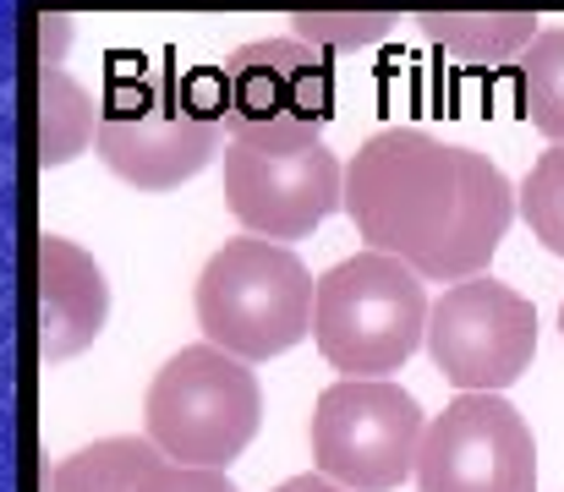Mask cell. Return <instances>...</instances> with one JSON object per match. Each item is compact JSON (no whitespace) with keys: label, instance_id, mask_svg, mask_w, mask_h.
<instances>
[{"label":"cell","instance_id":"obj_4","mask_svg":"<svg viewBox=\"0 0 564 492\" xmlns=\"http://www.w3.org/2000/svg\"><path fill=\"white\" fill-rule=\"evenodd\" d=\"M422 274L389 252L340 258L313 296V339L324 361L346 378H389L427 339Z\"/></svg>","mask_w":564,"mask_h":492},{"label":"cell","instance_id":"obj_3","mask_svg":"<svg viewBox=\"0 0 564 492\" xmlns=\"http://www.w3.org/2000/svg\"><path fill=\"white\" fill-rule=\"evenodd\" d=\"M313 296L318 280L291 247L236 236L197 274V328L208 345L252 367L313 334Z\"/></svg>","mask_w":564,"mask_h":492},{"label":"cell","instance_id":"obj_7","mask_svg":"<svg viewBox=\"0 0 564 492\" xmlns=\"http://www.w3.org/2000/svg\"><path fill=\"white\" fill-rule=\"evenodd\" d=\"M313 466L346 492H394L416 477L427 416L389 378H340L313 405Z\"/></svg>","mask_w":564,"mask_h":492},{"label":"cell","instance_id":"obj_5","mask_svg":"<svg viewBox=\"0 0 564 492\" xmlns=\"http://www.w3.org/2000/svg\"><path fill=\"white\" fill-rule=\"evenodd\" d=\"M149 438L171 466L225 471L263 422V389L247 361L225 356L219 345L176 350L149 383Z\"/></svg>","mask_w":564,"mask_h":492},{"label":"cell","instance_id":"obj_11","mask_svg":"<svg viewBox=\"0 0 564 492\" xmlns=\"http://www.w3.org/2000/svg\"><path fill=\"white\" fill-rule=\"evenodd\" d=\"M110 324L105 269L66 236H39V356L50 367L83 356Z\"/></svg>","mask_w":564,"mask_h":492},{"label":"cell","instance_id":"obj_1","mask_svg":"<svg viewBox=\"0 0 564 492\" xmlns=\"http://www.w3.org/2000/svg\"><path fill=\"white\" fill-rule=\"evenodd\" d=\"M346 214L368 252H389L422 280H477L510 219L516 186L477 149L422 127H383L346 164Z\"/></svg>","mask_w":564,"mask_h":492},{"label":"cell","instance_id":"obj_18","mask_svg":"<svg viewBox=\"0 0 564 492\" xmlns=\"http://www.w3.org/2000/svg\"><path fill=\"white\" fill-rule=\"evenodd\" d=\"M138 492H236V482L225 477V471H192V466H154L149 477H143V488Z\"/></svg>","mask_w":564,"mask_h":492},{"label":"cell","instance_id":"obj_6","mask_svg":"<svg viewBox=\"0 0 564 492\" xmlns=\"http://www.w3.org/2000/svg\"><path fill=\"white\" fill-rule=\"evenodd\" d=\"M219 121L247 149L324 143L335 121V66L302 39H252L219 72Z\"/></svg>","mask_w":564,"mask_h":492},{"label":"cell","instance_id":"obj_20","mask_svg":"<svg viewBox=\"0 0 564 492\" xmlns=\"http://www.w3.org/2000/svg\"><path fill=\"white\" fill-rule=\"evenodd\" d=\"M560 334H564V307H560Z\"/></svg>","mask_w":564,"mask_h":492},{"label":"cell","instance_id":"obj_17","mask_svg":"<svg viewBox=\"0 0 564 492\" xmlns=\"http://www.w3.org/2000/svg\"><path fill=\"white\" fill-rule=\"evenodd\" d=\"M285 22H291V39H302L324 55H346V50L383 44L400 17H389V11H296Z\"/></svg>","mask_w":564,"mask_h":492},{"label":"cell","instance_id":"obj_8","mask_svg":"<svg viewBox=\"0 0 564 492\" xmlns=\"http://www.w3.org/2000/svg\"><path fill=\"white\" fill-rule=\"evenodd\" d=\"M427 350L460 394H505L538 356V307L494 274L460 280L427 313Z\"/></svg>","mask_w":564,"mask_h":492},{"label":"cell","instance_id":"obj_15","mask_svg":"<svg viewBox=\"0 0 564 492\" xmlns=\"http://www.w3.org/2000/svg\"><path fill=\"white\" fill-rule=\"evenodd\" d=\"M516 77L527 121L549 143H564V28H543V39L516 61Z\"/></svg>","mask_w":564,"mask_h":492},{"label":"cell","instance_id":"obj_16","mask_svg":"<svg viewBox=\"0 0 564 492\" xmlns=\"http://www.w3.org/2000/svg\"><path fill=\"white\" fill-rule=\"evenodd\" d=\"M516 214L532 225V236L564 258V143H554L516 186Z\"/></svg>","mask_w":564,"mask_h":492},{"label":"cell","instance_id":"obj_12","mask_svg":"<svg viewBox=\"0 0 564 492\" xmlns=\"http://www.w3.org/2000/svg\"><path fill=\"white\" fill-rule=\"evenodd\" d=\"M538 22L543 17L532 11H427L416 17V28L466 66H516L543 39Z\"/></svg>","mask_w":564,"mask_h":492},{"label":"cell","instance_id":"obj_10","mask_svg":"<svg viewBox=\"0 0 564 492\" xmlns=\"http://www.w3.org/2000/svg\"><path fill=\"white\" fill-rule=\"evenodd\" d=\"M225 208L263 241H302L346 208V164L324 143L302 149H225Z\"/></svg>","mask_w":564,"mask_h":492},{"label":"cell","instance_id":"obj_13","mask_svg":"<svg viewBox=\"0 0 564 492\" xmlns=\"http://www.w3.org/2000/svg\"><path fill=\"white\" fill-rule=\"evenodd\" d=\"M94 138H99L94 99L72 83V72L44 61V72H39V160H44V170L72 164Z\"/></svg>","mask_w":564,"mask_h":492},{"label":"cell","instance_id":"obj_14","mask_svg":"<svg viewBox=\"0 0 564 492\" xmlns=\"http://www.w3.org/2000/svg\"><path fill=\"white\" fill-rule=\"evenodd\" d=\"M154 466H165V455L154 449L149 433L143 438H99L55 466L50 492H138Z\"/></svg>","mask_w":564,"mask_h":492},{"label":"cell","instance_id":"obj_9","mask_svg":"<svg viewBox=\"0 0 564 492\" xmlns=\"http://www.w3.org/2000/svg\"><path fill=\"white\" fill-rule=\"evenodd\" d=\"M422 492H538V438L505 394H460L427 422Z\"/></svg>","mask_w":564,"mask_h":492},{"label":"cell","instance_id":"obj_19","mask_svg":"<svg viewBox=\"0 0 564 492\" xmlns=\"http://www.w3.org/2000/svg\"><path fill=\"white\" fill-rule=\"evenodd\" d=\"M274 492H346V488H335L329 477H318V471H313V477H291V482H280Z\"/></svg>","mask_w":564,"mask_h":492},{"label":"cell","instance_id":"obj_2","mask_svg":"<svg viewBox=\"0 0 564 492\" xmlns=\"http://www.w3.org/2000/svg\"><path fill=\"white\" fill-rule=\"evenodd\" d=\"M219 143V77L143 72L121 77L116 94L99 105L94 154L138 192H176L182 181L214 164Z\"/></svg>","mask_w":564,"mask_h":492}]
</instances>
